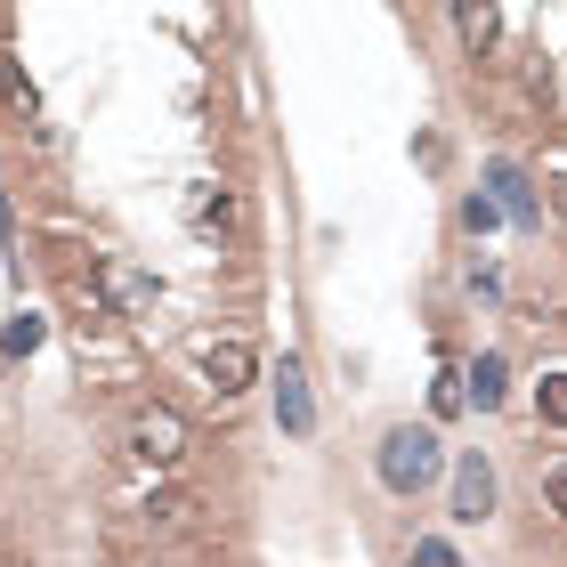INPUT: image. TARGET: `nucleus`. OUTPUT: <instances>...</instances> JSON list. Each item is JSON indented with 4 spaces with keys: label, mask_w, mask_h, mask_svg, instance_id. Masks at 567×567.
I'll return each instance as SVG.
<instances>
[{
    "label": "nucleus",
    "mask_w": 567,
    "mask_h": 567,
    "mask_svg": "<svg viewBox=\"0 0 567 567\" xmlns=\"http://www.w3.org/2000/svg\"><path fill=\"white\" fill-rule=\"evenodd\" d=\"M373 471H381V486H390V495H430L437 471H446V446H437L430 422H398L390 437H381Z\"/></svg>",
    "instance_id": "nucleus-1"
},
{
    "label": "nucleus",
    "mask_w": 567,
    "mask_h": 567,
    "mask_svg": "<svg viewBox=\"0 0 567 567\" xmlns=\"http://www.w3.org/2000/svg\"><path fill=\"white\" fill-rule=\"evenodd\" d=\"M195 373H203V390L244 398L251 381H260V357H251L244 332H203V341H195Z\"/></svg>",
    "instance_id": "nucleus-2"
},
{
    "label": "nucleus",
    "mask_w": 567,
    "mask_h": 567,
    "mask_svg": "<svg viewBox=\"0 0 567 567\" xmlns=\"http://www.w3.org/2000/svg\"><path fill=\"white\" fill-rule=\"evenodd\" d=\"M187 446H195V430H187V414H178V405H138V414H131V454L154 462V471L187 462Z\"/></svg>",
    "instance_id": "nucleus-3"
},
{
    "label": "nucleus",
    "mask_w": 567,
    "mask_h": 567,
    "mask_svg": "<svg viewBox=\"0 0 567 567\" xmlns=\"http://www.w3.org/2000/svg\"><path fill=\"white\" fill-rule=\"evenodd\" d=\"M454 519H495V462L486 454H462L454 462Z\"/></svg>",
    "instance_id": "nucleus-4"
},
{
    "label": "nucleus",
    "mask_w": 567,
    "mask_h": 567,
    "mask_svg": "<svg viewBox=\"0 0 567 567\" xmlns=\"http://www.w3.org/2000/svg\"><path fill=\"white\" fill-rule=\"evenodd\" d=\"M276 422H284V437H308L317 430V398H308V373L284 357L276 365Z\"/></svg>",
    "instance_id": "nucleus-5"
},
{
    "label": "nucleus",
    "mask_w": 567,
    "mask_h": 567,
    "mask_svg": "<svg viewBox=\"0 0 567 567\" xmlns=\"http://www.w3.org/2000/svg\"><path fill=\"white\" fill-rule=\"evenodd\" d=\"M97 284H106V300L122 308V317H146V308L163 300V284H154L146 268H131V260H106V268H97Z\"/></svg>",
    "instance_id": "nucleus-6"
},
{
    "label": "nucleus",
    "mask_w": 567,
    "mask_h": 567,
    "mask_svg": "<svg viewBox=\"0 0 567 567\" xmlns=\"http://www.w3.org/2000/svg\"><path fill=\"white\" fill-rule=\"evenodd\" d=\"M454 41L471 49V58H495V41H503V9H495V0H454Z\"/></svg>",
    "instance_id": "nucleus-7"
},
{
    "label": "nucleus",
    "mask_w": 567,
    "mask_h": 567,
    "mask_svg": "<svg viewBox=\"0 0 567 567\" xmlns=\"http://www.w3.org/2000/svg\"><path fill=\"white\" fill-rule=\"evenodd\" d=\"M486 195L503 203V219L535 227V187H527V171H519V163H486Z\"/></svg>",
    "instance_id": "nucleus-8"
},
{
    "label": "nucleus",
    "mask_w": 567,
    "mask_h": 567,
    "mask_svg": "<svg viewBox=\"0 0 567 567\" xmlns=\"http://www.w3.org/2000/svg\"><path fill=\"white\" fill-rule=\"evenodd\" d=\"M462 398H471V405H478V414H495V405L511 398V365H503V357H495V349H486V357H478V365H471V373H462Z\"/></svg>",
    "instance_id": "nucleus-9"
},
{
    "label": "nucleus",
    "mask_w": 567,
    "mask_h": 567,
    "mask_svg": "<svg viewBox=\"0 0 567 567\" xmlns=\"http://www.w3.org/2000/svg\"><path fill=\"white\" fill-rule=\"evenodd\" d=\"M187 219H195V236H227V227H236V195H227V187H195Z\"/></svg>",
    "instance_id": "nucleus-10"
},
{
    "label": "nucleus",
    "mask_w": 567,
    "mask_h": 567,
    "mask_svg": "<svg viewBox=\"0 0 567 567\" xmlns=\"http://www.w3.org/2000/svg\"><path fill=\"white\" fill-rule=\"evenodd\" d=\"M146 527L154 535H195V495H154L146 503Z\"/></svg>",
    "instance_id": "nucleus-11"
},
{
    "label": "nucleus",
    "mask_w": 567,
    "mask_h": 567,
    "mask_svg": "<svg viewBox=\"0 0 567 567\" xmlns=\"http://www.w3.org/2000/svg\"><path fill=\"white\" fill-rule=\"evenodd\" d=\"M41 332H49V324L33 317V308H24V317H9V324H0V357H33Z\"/></svg>",
    "instance_id": "nucleus-12"
},
{
    "label": "nucleus",
    "mask_w": 567,
    "mask_h": 567,
    "mask_svg": "<svg viewBox=\"0 0 567 567\" xmlns=\"http://www.w3.org/2000/svg\"><path fill=\"white\" fill-rule=\"evenodd\" d=\"M535 414H544L551 430H567V365H559V373H544V390H535Z\"/></svg>",
    "instance_id": "nucleus-13"
},
{
    "label": "nucleus",
    "mask_w": 567,
    "mask_h": 567,
    "mask_svg": "<svg viewBox=\"0 0 567 567\" xmlns=\"http://www.w3.org/2000/svg\"><path fill=\"white\" fill-rule=\"evenodd\" d=\"M495 219H503V203L486 195V187H478V195H462V227H471V236H486Z\"/></svg>",
    "instance_id": "nucleus-14"
},
{
    "label": "nucleus",
    "mask_w": 567,
    "mask_h": 567,
    "mask_svg": "<svg viewBox=\"0 0 567 567\" xmlns=\"http://www.w3.org/2000/svg\"><path fill=\"white\" fill-rule=\"evenodd\" d=\"M430 405H437V414H462V405H471V398H462V373H437V390H430Z\"/></svg>",
    "instance_id": "nucleus-15"
},
{
    "label": "nucleus",
    "mask_w": 567,
    "mask_h": 567,
    "mask_svg": "<svg viewBox=\"0 0 567 567\" xmlns=\"http://www.w3.org/2000/svg\"><path fill=\"white\" fill-rule=\"evenodd\" d=\"M544 503L567 519V462H551V471H544Z\"/></svg>",
    "instance_id": "nucleus-16"
},
{
    "label": "nucleus",
    "mask_w": 567,
    "mask_h": 567,
    "mask_svg": "<svg viewBox=\"0 0 567 567\" xmlns=\"http://www.w3.org/2000/svg\"><path fill=\"white\" fill-rule=\"evenodd\" d=\"M414 559H437V567H454L462 551H454V544H437V535H422V544H414Z\"/></svg>",
    "instance_id": "nucleus-17"
},
{
    "label": "nucleus",
    "mask_w": 567,
    "mask_h": 567,
    "mask_svg": "<svg viewBox=\"0 0 567 567\" xmlns=\"http://www.w3.org/2000/svg\"><path fill=\"white\" fill-rule=\"evenodd\" d=\"M17 82H24V73H17V58H9V49H0V97H9Z\"/></svg>",
    "instance_id": "nucleus-18"
},
{
    "label": "nucleus",
    "mask_w": 567,
    "mask_h": 567,
    "mask_svg": "<svg viewBox=\"0 0 567 567\" xmlns=\"http://www.w3.org/2000/svg\"><path fill=\"white\" fill-rule=\"evenodd\" d=\"M551 187H559V203H567V163H551Z\"/></svg>",
    "instance_id": "nucleus-19"
}]
</instances>
